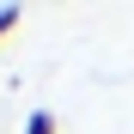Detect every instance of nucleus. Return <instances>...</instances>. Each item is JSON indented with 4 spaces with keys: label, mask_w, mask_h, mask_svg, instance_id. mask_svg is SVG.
Instances as JSON below:
<instances>
[{
    "label": "nucleus",
    "mask_w": 134,
    "mask_h": 134,
    "mask_svg": "<svg viewBox=\"0 0 134 134\" xmlns=\"http://www.w3.org/2000/svg\"><path fill=\"white\" fill-rule=\"evenodd\" d=\"M25 134H61V122H55V110H31V122H25Z\"/></svg>",
    "instance_id": "f257e3e1"
},
{
    "label": "nucleus",
    "mask_w": 134,
    "mask_h": 134,
    "mask_svg": "<svg viewBox=\"0 0 134 134\" xmlns=\"http://www.w3.org/2000/svg\"><path fill=\"white\" fill-rule=\"evenodd\" d=\"M18 18H25V12H18V6H0V43H6V37L18 31Z\"/></svg>",
    "instance_id": "f03ea898"
}]
</instances>
